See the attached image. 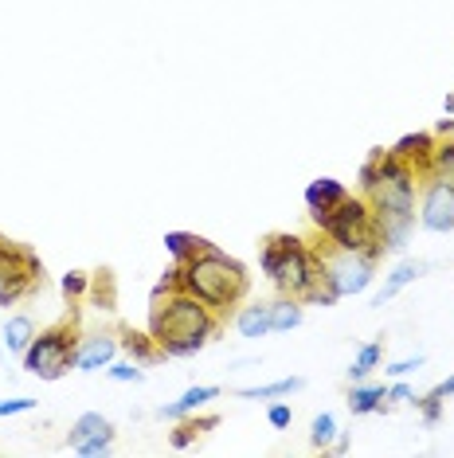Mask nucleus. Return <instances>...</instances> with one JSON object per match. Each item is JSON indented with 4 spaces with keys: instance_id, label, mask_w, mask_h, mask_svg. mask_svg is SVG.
<instances>
[{
    "instance_id": "1",
    "label": "nucleus",
    "mask_w": 454,
    "mask_h": 458,
    "mask_svg": "<svg viewBox=\"0 0 454 458\" xmlns=\"http://www.w3.org/2000/svg\"><path fill=\"white\" fill-rule=\"evenodd\" d=\"M149 333L161 345L164 357H192V352H200L204 345H208L212 333H215L212 306H204L196 294L177 286L169 298H164V306L153 301Z\"/></svg>"
},
{
    "instance_id": "2",
    "label": "nucleus",
    "mask_w": 454,
    "mask_h": 458,
    "mask_svg": "<svg viewBox=\"0 0 454 458\" xmlns=\"http://www.w3.org/2000/svg\"><path fill=\"white\" fill-rule=\"evenodd\" d=\"M177 278L189 294H196L212 310H227L247 294V270L235 259H227L215 243L196 251L189 263H177Z\"/></svg>"
},
{
    "instance_id": "3",
    "label": "nucleus",
    "mask_w": 454,
    "mask_h": 458,
    "mask_svg": "<svg viewBox=\"0 0 454 458\" xmlns=\"http://www.w3.org/2000/svg\"><path fill=\"white\" fill-rule=\"evenodd\" d=\"M322 232L333 239L337 251H357L365 259H380V251H384V239H380V220L373 212V204L368 200H353V196H345L333 212L325 216Z\"/></svg>"
},
{
    "instance_id": "4",
    "label": "nucleus",
    "mask_w": 454,
    "mask_h": 458,
    "mask_svg": "<svg viewBox=\"0 0 454 458\" xmlns=\"http://www.w3.org/2000/svg\"><path fill=\"white\" fill-rule=\"evenodd\" d=\"M75 360H79V345H75V337H71L67 326L39 333V337H32V345H28V352H24V369L39 380L67 377V372L75 369Z\"/></svg>"
},
{
    "instance_id": "5",
    "label": "nucleus",
    "mask_w": 454,
    "mask_h": 458,
    "mask_svg": "<svg viewBox=\"0 0 454 458\" xmlns=\"http://www.w3.org/2000/svg\"><path fill=\"white\" fill-rule=\"evenodd\" d=\"M322 275H325V259L306 251L302 239L290 235V243H286V251H282V263H278V270L271 275V283L282 290V294L302 298L314 283H322Z\"/></svg>"
},
{
    "instance_id": "6",
    "label": "nucleus",
    "mask_w": 454,
    "mask_h": 458,
    "mask_svg": "<svg viewBox=\"0 0 454 458\" xmlns=\"http://www.w3.org/2000/svg\"><path fill=\"white\" fill-rule=\"evenodd\" d=\"M39 278H44V270H39L36 255L0 239V306L20 301L28 290H36Z\"/></svg>"
},
{
    "instance_id": "7",
    "label": "nucleus",
    "mask_w": 454,
    "mask_h": 458,
    "mask_svg": "<svg viewBox=\"0 0 454 458\" xmlns=\"http://www.w3.org/2000/svg\"><path fill=\"white\" fill-rule=\"evenodd\" d=\"M325 283L337 290V298L360 294V290L373 286V259H365L357 251L325 255Z\"/></svg>"
},
{
    "instance_id": "8",
    "label": "nucleus",
    "mask_w": 454,
    "mask_h": 458,
    "mask_svg": "<svg viewBox=\"0 0 454 458\" xmlns=\"http://www.w3.org/2000/svg\"><path fill=\"white\" fill-rule=\"evenodd\" d=\"M419 224L427 232H450L454 227V176H431L427 192H423Z\"/></svg>"
},
{
    "instance_id": "9",
    "label": "nucleus",
    "mask_w": 454,
    "mask_h": 458,
    "mask_svg": "<svg viewBox=\"0 0 454 458\" xmlns=\"http://www.w3.org/2000/svg\"><path fill=\"white\" fill-rule=\"evenodd\" d=\"M345 184H340V181H333V176H322V181H314V184H309V189H306V208H309V220H314L317 227H322L325 224V216L329 212H333V208L340 204V200H345Z\"/></svg>"
},
{
    "instance_id": "10",
    "label": "nucleus",
    "mask_w": 454,
    "mask_h": 458,
    "mask_svg": "<svg viewBox=\"0 0 454 458\" xmlns=\"http://www.w3.org/2000/svg\"><path fill=\"white\" fill-rule=\"evenodd\" d=\"M114 352H118V341L114 337H87L79 345V360H75V369L79 372H98V369H106V364L114 360Z\"/></svg>"
},
{
    "instance_id": "11",
    "label": "nucleus",
    "mask_w": 454,
    "mask_h": 458,
    "mask_svg": "<svg viewBox=\"0 0 454 458\" xmlns=\"http://www.w3.org/2000/svg\"><path fill=\"white\" fill-rule=\"evenodd\" d=\"M32 337H36V321L28 314H16V318L4 321V349L13 352V357H24L28 345H32Z\"/></svg>"
},
{
    "instance_id": "12",
    "label": "nucleus",
    "mask_w": 454,
    "mask_h": 458,
    "mask_svg": "<svg viewBox=\"0 0 454 458\" xmlns=\"http://www.w3.org/2000/svg\"><path fill=\"white\" fill-rule=\"evenodd\" d=\"M423 275H427V263H419V259H416V263H399V267L388 275V283H384V290L376 294L373 306H384V301H391L408 283H416V278H423Z\"/></svg>"
},
{
    "instance_id": "13",
    "label": "nucleus",
    "mask_w": 454,
    "mask_h": 458,
    "mask_svg": "<svg viewBox=\"0 0 454 458\" xmlns=\"http://www.w3.org/2000/svg\"><path fill=\"white\" fill-rule=\"evenodd\" d=\"M235 329L243 333L247 341H259L271 333V306H243L235 314Z\"/></svg>"
},
{
    "instance_id": "14",
    "label": "nucleus",
    "mask_w": 454,
    "mask_h": 458,
    "mask_svg": "<svg viewBox=\"0 0 454 458\" xmlns=\"http://www.w3.org/2000/svg\"><path fill=\"white\" fill-rule=\"evenodd\" d=\"M215 395H220V388H208V384H200V388H189L181 395L177 403H169V408H161L164 420H181V415H189L196 408H204V403H212Z\"/></svg>"
},
{
    "instance_id": "15",
    "label": "nucleus",
    "mask_w": 454,
    "mask_h": 458,
    "mask_svg": "<svg viewBox=\"0 0 454 458\" xmlns=\"http://www.w3.org/2000/svg\"><path fill=\"white\" fill-rule=\"evenodd\" d=\"M411 224H416V216H388V220H380V239H384V251H404L408 235H411Z\"/></svg>"
},
{
    "instance_id": "16",
    "label": "nucleus",
    "mask_w": 454,
    "mask_h": 458,
    "mask_svg": "<svg viewBox=\"0 0 454 458\" xmlns=\"http://www.w3.org/2000/svg\"><path fill=\"white\" fill-rule=\"evenodd\" d=\"M384 400H388L384 384H357L353 395H349V408H353V415H368L384 408Z\"/></svg>"
},
{
    "instance_id": "17",
    "label": "nucleus",
    "mask_w": 454,
    "mask_h": 458,
    "mask_svg": "<svg viewBox=\"0 0 454 458\" xmlns=\"http://www.w3.org/2000/svg\"><path fill=\"white\" fill-rule=\"evenodd\" d=\"M431 145H435V141H431V133H408V138H399L388 153H396V157H404L411 165H427Z\"/></svg>"
},
{
    "instance_id": "18",
    "label": "nucleus",
    "mask_w": 454,
    "mask_h": 458,
    "mask_svg": "<svg viewBox=\"0 0 454 458\" xmlns=\"http://www.w3.org/2000/svg\"><path fill=\"white\" fill-rule=\"evenodd\" d=\"M95 435H114V427L106 415H98V411H87V415H79L75 427H71V446H79V443H87V439H95Z\"/></svg>"
},
{
    "instance_id": "19",
    "label": "nucleus",
    "mask_w": 454,
    "mask_h": 458,
    "mask_svg": "<svg viewBox=\"0 0 454 458\" xmlns=\"http://www.w3.org/2000/svg\"><path fill=\"white\" fill-rule=\"evenodd\" d=\"M302 326V301L298 298H282L271 306V333H286Z\"/></svg>"
},
{
    "instance_id": "20",
    "label": "nucleus",
    "mask_w": 454,
    "mask_h": 458,
    "mask_svg": "<svg viewBox=\"0 0 454 458\" xmlns=\"http://www.w3.org/2000/svg\"><path fill=\"white\" fill-rule=\"evenodd\" d=\"M164 247H169V255L177 259V263H189L196 251H204V247H208V239H200L192 232H169V235H164Z\"/></svg>"
},
{
    "instance_id": "21",
    "label": "nucleus",
    "mask_w": 454,
    "mask_h": 458,
    "mask_svg": "<svg viewBox=\"0 0 454 458\" xmlns=\"http://www.w3.org/2000/svg\"><path fill=\"white\" fill-rule=\"evenodd\" d=\"M306 380L302 377H286V380H274V384H263V388H240L243 400H274V395H290V392H302Z\"/></svg>"
},
{
    "instance_id": "22",
    "label": "nucleus",
    "mask_w": 454,
    "mask_h": 458,
    "mask_svg": "<svg viewBox=\"0 0 454 458\" xmlns=\"http://www.w3.org/2000/svg\"><path fill=\"white\" fill-rule=\"evenodd\" d=\"M122 345H126V349H130L138 360H157V357H164L161 345H157V341H153V333L146 337V333H133V329H126V337H122Z\"/></svg>"
},
{
    "instance_id": "23",
    "label": "nucleus",
    "mask_w": 454,
    "mask_h": 458,
    "mask_svg": "<svg viewBox=\"0 0 454 458\" xmlns=\"http://www.w3.org/2000/svg\"><path fill=\"white\" fill-rule=\"evenodd\" d=\"M380 352H384V349H380V341H368V345H360L353 369H349V377H353V380H365L368 372H373L376 364H380Z\"/></svg>"
},
{
    "instance_id": "24",
    "label": "nucleus",
    "mask_w": 454,
    "mask_h": 458,
    "mask_svg": "<svg viewBox=\"0 0 454 458\" xmlns=\"http://www.w3.org/2000/svg\"><path fill=\"white\" fill-rule=\"evenodd\" d=\"M333 439H337V420L329 411H322L314 423H309V443L314 446H333Z\"/></svg>"
},
{
    "instance_id": "25",
    "label": "nucleus",
    "mask_w": 454,
    "mask_h": 458,
    "mask_svg": "<svg viewBox=\"0 0 454 458\" xmlns=\"http://www.w3.org/2000/svg\"><path fill=\"white\" fill-rule=\"evenodd\" d=\"M431 173H439V176H454V145H431Z\"/></svg>"
},
{
    "instance_id": "26",
    "label": "nucleus",
    "mask_w": 454,
    "mask_h": 458,
    "mask_svg": "<svg viewBox=\"0 0 454 458\" xmlns=\"http://www.w3.org/2000/svg\"><path fill=\"white\" fill-rule=\"evenodd\" d=\"M106 372H110V380H122V384H138V380H146V372L138 369V364H106Z\"/></svg>"
},
{
    "instance_id": "27",
    "label": "nucleus",
    "mask_w": 454,
    "mask_h": 458,
    "mask_svg": "<svg viewBox=\"0 0 454 458\" xmlns=\"http://www.w3.org/2000/svg\"><path fill=\"white\" fill-rule=\"evenodd\" d=\"M110 443H114V435H95V439L79 443L75 451H79L82 458H98V454H106V451H110Z\"/></svg>"
},
{
    "instance_id": "28",
    "label": "nucleus",
    "mask_w": 454,
    "mask_h": 458,
    "mask_svg": "<svg viewBox=\"0 0 454 458\" xmlns=\"http://www.w3.org/2000/svg\"><path fill=\"white\" fill-rule=\"evenodd\" d=\"M36 408V400H0V420H8V415H20V411H32Z\"/></svg>"
},
{
    "instance_id": "29",
    "label": "nucleus",
    "mask_w": 454,
    "mask_h": 458,
    "mask_svg": "<svg viewBox=\"0 0 454 458\" xmlns=\"http://www.w3.org/2000/svg\"><path fill=\"white\" fill-rule=\"evenodd\" d=\"M290 420H294V411L286 408V403H274V408L266 411V423L278 427V431H282V427H290Z\"/></svg>"
},
{
    "instance_id": "30",
    "label": "nucleus",
    "mask_w": 454,
    "mask_h": 458,
    "mask_svg": "<svg viewBox=\"0 0 454 458\" xmlns=\"http://www.w3.org/2000/svg\"><path fill=\"white\" fill-rule=\"evenodd\" d=\"M419 403H423V420H427V423H435L442 415V395L439 392H431L427 400H419Z\"/></svg>"
},
{
    "instance_id": "31",
    "label": "nucleus",
    "mask_w": 454,
    "mask_h": 458,
    "mask_svg": "<svg viewBox=\"0 0 454 458\" xmlns=\"http://www.w3.org/2000/svg\"><path fill=\"white\" fill-rule=\"evenodd\" d=\"M416 369H423V357H416V360H396V364H388V377H408V372H416Z\"/></svg>"
},
{
    "instance_id": "32",
    "label": "nucleus",
    "mask_w": 454,
    "mask_h": 458,
    "mask_svg": "<svg viewBox=\"0 0 454 458\" xmlns=\"http://www.w3.org/2000/svg\"><path fill=\"white\" fill-rule=\"evenodd\" d=\"M82 290H87V278H82V275H67V278H63V294H67V298H79Z\"/></svg>"
},
{
    "instance_id": "33",
    "label": "nucleus",
    "mask_w": 454,
    "mask_h": 458,
    "mask_svg": "<svg viewBox=\"0 0 454 458\" xmlns=\"http://www.w3.org/2000/svg\"><path fill=\"white\" fill-rule=\"evenodd\" d=\"M388 400H391V403H408V400H411V388H408V384H391V388H388Z\"/></svg>"
},
{
    "instance_id": "34",
    "label": "nucleus",
    "mask_w": 454,
    "mask_h": 458,
    "mask_svg": "<svg viewBox=\"0 0 454 458\" xmlns=\"http://www.w3.org/2000/svg\"><path fill=\"white\" fill-rule=\"evenodd\" d=\"M333 451L337 454H349V439H345V435H337V439H333Z\"/></svg>"
},
{
    "instance_id": "35",
    "label": "nucleus",
    "mask_w": 454,
    "mask_h": 458,
    "mask_svg": "<svg viewBox=\"0 0 454 458\" xmlns=\"http://www.w3.org/2000/svg\"><path fill=\"white\" fill-rule=\"evenodd\" d=\"M435 392H439V395H442V400H447V395H454V377H450V380H447V384H439V388H435Z\"/></svg>"
}]
</instances>
